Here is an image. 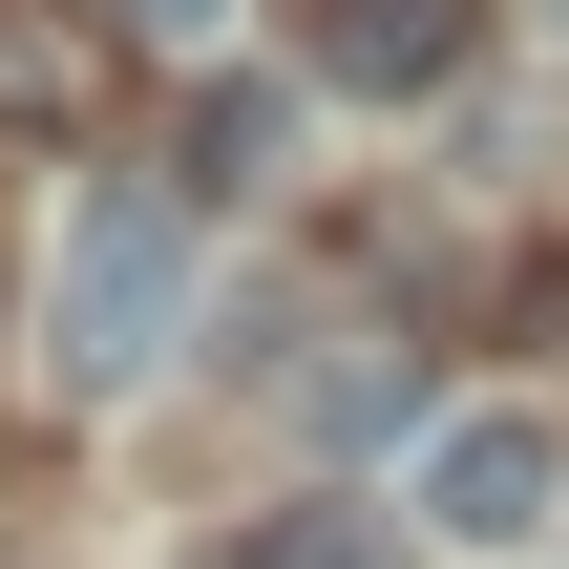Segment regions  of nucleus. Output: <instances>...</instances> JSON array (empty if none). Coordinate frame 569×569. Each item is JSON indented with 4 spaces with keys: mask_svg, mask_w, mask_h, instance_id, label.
Wrapping results in <instances>:
<instances>
[{
    "mask_svg": "<svg viewBox=\"0 0 569 569\" xmlns=\"http://www.w3.org/2000/svg\"><path fill=\"white\" fill-rule=\"evenodd\" d=\"M190 296H211L190 190H84L63 253H42V380H63V401H127V380L190 338Z\"/></svg>",
    "mask_w": 569,
    "mask_h": 569,
    "instance_id": "nucleus-1",
    "label": "nucleus"
},
{
    "mask_svg": "<svg viewBox=\"0 0 569 569\" xmlns=\"http://www.w3.org/2000/svg\"><path fill=\"white\" fill-rule=\"evenodd\" d=\"M401 507H422L443 549H528V528L569 507V422L549 401H443L422 465H401Z\"/></svg>",
    "mask_w": 569,
    "mask_h": 569,
    "instance_id": "nucleus-2",
    "label": "nucleus"
},
{
    "mask_svg": "<svg viewBox=\"0 0 569 569\" xmlns=\"http://www.w3.org/2000/svg\"><path fill=\"white\" fill-rule=\"evenodd\" d=\"M465 42H486V0H296V84H338V106H422V84H465Z\"/></svg>",
    "mask_w": 569,
    "mask_h": 569,
    "instance_id": "nucleus-3",
    "label": "nucleus"
},
{
    "mask_svg": "<svg viewBox=\"0 0 569 569\" xmlns=\"http://www.w3.org/2000/svg\"><path fill=\"white\" fill-rule=\"evenodd\" d=\"M84 106H106V21L0 0V127H84Z\"/></svg>",
    "mask_w": 569,
    "mask_h": 569,
    "instance_id": "nucleus-4",
    "label": "nucleus"
},
{
    "mask_svg": "<svg viewBox=\"0 0 569 569\" xmlns=\"http://www.w3.org/2000/svg\"><path fill=\"white\" fill-rule=\"evenodd\" d=\"M296 148V84H190V190H274Z\"/></svg>",
    "mask_w": 569,
    "mask_h": 569,
    "instance_id": "nucleus-5",
    "label": "nucleus"
},
{
    "mask_svg": "<svg viewBox=\"0 0 569 569\" xmlns=\"http://www.w3.org/2000/svg\"><path fill=\"white\" fill-rule=\"evenodd\" d=\"M232 569H380V507H274Z\"/></svg>",
    "mask_w": 569,
    "mask_h": 569,
    "instance_id": "nucleus-6",
    "label": "nucleus"
},
{
    "mask_svg": "<svg viewBox=\"0 0 569 569\" xmlns=\"http://www.w3.org/2000/svg\"><path fill=\"white\" fill-rule=\"evenodd\" d=\"M148 21H211V0H148Z\"/></svg>",
    "mask_w": 569,
    "mask_h": 569,
    "instance_id": "nucleus-7",
    "label": "nucleus"
},
{
    "mask_svg": "<svg viewBox=\"0 0 569 569\" xmlns=\"http://www.w3.org/2000/svg\"><path fill=\"white\" fill-rule=\"evenodd\" d=\"M549 21H569V0H549Z\"/></svg>",
    "mask_w": 569,
    "mask_h": 569,
    "instance_id": "nucleus-8",
    "label": "nucleus"
}]
</instances>
